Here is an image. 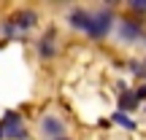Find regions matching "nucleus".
Listing matches in <instances>:
<instances>
[{
  "label": "nucleus",
  "mask_w": 146,
  "mask_h": 140,
  "mask_svg": "<svg viewBox=\"0 0 146 140\" xmlns=\"http://www.w3.org/2000/svg\"><path fill=\"white\" fill-rule=\"evenodd\" d=\"M0 137H3V140H25V137H27L25 121H22L19 113L8 110V113L0 119Z\"/></svg>",
  "instance_id": "nucleus-1"
},
{
  "label": "nucleus",
  "mask_w": 146,
  "mask_h": 140,
  "mask_svg": "<svg viewBox=\"0 0 146 140\" xmlns=\"http://www.w3.org/2000/svg\"><path fill=\"white\" fill-rule=\"evenodd\" d=\"M111 27H114V14H111L108 8H100L92 14V24H89V38H95V41H100V38H106L111 32Z\"/></svg>",
  "instance_id": "nucleus-2"
},
{
  "label": "nucleus",
  "mask_w": 146,
  "mask_h": 140,
  "mask_svg": "<svg viewBox=\"0 0 146 140\" xmlns=\"http://www.w3.org/2000/svg\"><path fill=\"white\" fill-rule=\"evenodd\" d=\"M41 132L46 137H52V140H60V137H65V124H62V119L49 113V116L41 119Z\"/></svg>",
  "instance_id": "nucleus-3"
},
{
  "label": "nucleus",
  "mask_w": 146,
  "mask_h": 140,
  "mask_svg": "<svg viewBox=\"0 0 146 140\" xmlns=\"http://www.w3.org/2000/svg\"><path fill=\"white\" fill-rule=\"evenodd\" d=\"M143 30H141V22H133V19H122L119 22V38L125 43H135L141 41Z\"/></svg>",
  "instance_id": "nucleus-4"
},
{
  "label": "nucleus",
  "mask_w": 146,
  "mask_h": 140,
  "mask_svg": "<svg viewBox=\"0 0 146 140\" xmlns=\"http://www.w3.org/2000/svg\"><path fill=\"white\" fill-rule=\"evenodd\" d=\"M68 22L73 30H81V32H89V24H92V11L87 8H73L68 14Z\"/></svg>",
  "instance_id": "nucleus-5"
},
{
  "label": "nucleus",
  "mask_w": 146,
  "mask_h": 140,
  "mask_svg": "<svg viewBox=\"0 0 146 140\" xmlns=\"http://www.w3.org/2000/svg\"><path fill=\"white\" fill-rule=\"evenodd\" d=\"M135 108H138V94L133 89L122 92L119 94V113H127V110H135Z\"/></svg>",
  "instance_id": "nucleus-6"
},
{
  "label": "nucleus",
  "mask_w": 146,
  "mask_h": 140,
  "mask_svg": "<svg viewBox=\"0 0 146 140\" xmlns=\"http://www.w3.org/2000/svg\"><path fill=\"white\" fill-rule=\"evenodd\" d=\"M35 19H38L35 11H19V14H16L11 22L16 24V30H30V27L35 24Z\"/></svg>",
  "instance_id": "nucleus-7"
},
{
  "label": "nucleus",
  "mask_w": 146,
  "mask_h": 140,
  "mask_svg": "<svg viewBox=\"0 0 146 140\" xmlns=\"http://www.w3.org/2000/svg\"><path fill=\"white\" fill-rule=\"evenodd\" d=\"M111 121H114V124H122L125 129H135V121H133V119H127V116H125V113H119V110L111 116Z\"/></svg>",
  "instance_id": "nucleus-8"
},
{
  "label": "nucleus",
  "mask_w": 146,
  "mask_h": 140,
  "mask_svg": "<svg viewBox=\"0 0 146 140\" xmlns=\"http://www.w3.org/2000/svg\"><path fill=\"white\" fill-rule=\"evenodd\" d=\"M38 51H41V57H54V43H52V38H43V41L38 43Z\"/></svg>",
  "instance_id": "nucleus-9"
},
{
  "label": "nucleus",
  "mask_w": 146,
  "mask_h": 140,
  "mask_svg": "<svg viewBox=\"0 0 146 140\" xmlns=\"http://www.w3.org/2000/svg\"><path fill=\"white\" fill-rule=\"evenodd\" d=\"M130 8H135V11H146V0H130Z\"/></svg>",
  "instance_id": "nucleus-10"
},
{
  "label": "nucleus",
  "mask_w": 146,
  "mask_h": 140,
  "mask_svg": "<svg viewBox=\"0 0 146 140\" xmlns=\"http://www.w3.org/2000/svg\"><path fill=\"white\" fill-rule=\"evenodd\" d=\"M130 70L138 73V76H146V68H141V62H130Z\"/></svg>",
  "instance_id": "nucleus-11"
},
{
  "label": "nucleus",
  "mask_w": 146,
  "mask_h": 140,
  "mask_svg": "<svg viewBox=\"0 0 146 140\" xmlns=\"http://www.w3.org/2000/svg\"><path fill=\"white\" fill-rule=\"evenodd\" d=\"M135 94H138V100H146V83H141V86L135 89Z\"/></svg>",
  "instance_id": "nucleus-12"
},
{
  "label": "nucleus",
  "mask_w": 146,
  "mask_h": 140,
  "mask_svg": "<svg viewBox=\"0 0 146 140\" xmlns=\"http://www.w3.org/2000/svg\"><path fill=\"white\" fill-rule=\"evenodd\" d=\"M60 140H68V137H60Z\"/></svg>",
  "instance_id": "nucleus-13"
}]
</instances>
